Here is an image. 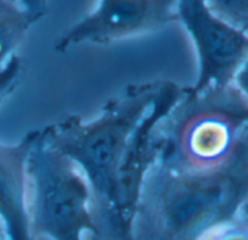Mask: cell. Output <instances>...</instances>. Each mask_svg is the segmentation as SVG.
<instances>
[{"instance_id":"obj_1","label":"cell","mask_w":248,"mask_h":240,"mask_svg":"<svg viewBox=\"0 0 248 240\" xmlns=\"http://www.w3.org/2000/svg\"><path fill=\"white\" fill-rule=\"evenodd\" d=\"M162 81L132 84L111 97L99 114L85 120L69 114L46 126L48 141L69 157L85 174L92 192V209L118 240H133L121 217L120 174L132 137L154 105Z\"/></svg>"},{"instance_id":"obj_2","label":"cell","mask_w":248,"mask_h":240,"mask_svg":"<svg viewBox=\"0 0 248 240\" xmlns=\"http://www.w3.org/2000/svg\"><path fill=\"white\" fill-rule=\"evenodd\" d=\"M167 176L156 192L155 218L168 240H202L233 223L248 195V161L241 154Z\"/></svg>"},{"instance_id":"obj_3","label":"cell","mask_w":248,"mask_h":240,"mask_svg":"<svg viewBox=\"0 0 248 240\" xmlns=\"http://www.w3.org/2000/svg\"><path fill=\"white\" fill-rule=\"evenodd\" d=\"M27 208L34 240H85L86 233L104 239L83 171L51 145L44 128L32 131L27 158Z\"/></svg>"},{"instance_id":"obj_4","label":"cell","mask_w":248,"mask_h":240,"mask_svg":"<svg viewBox=\"0 0 248 240\" xmlns=\"http://www.w3.org/2000/svg\"><path fill=\"white\" fill-rule=\"evenodd\" d=\"M177 21L187 31L197 56L196 84L187 97L222 91L248 56V31L217 17L206 0H177Z\"/></svg>"},{"instance_id":"obj_5","label":"cell","mask_w":248,"mask_h":240,"mask_svg":"<svg viewBox=\"0 0 248 240\" xmlns=\"http://www.w3.org/2000/svg\"><path fill=\"white\" fill-rule=\"evenodd\" d=\"M177 21V0H98L96 8L54 44L66 53L79 44L109 46L155 33Z\"/></svg>"},{"instance_id":"obj_6","label":"cell","mask_w":248,"mask_h":240,"mask_svg":"<svg viewBox=\"0 0 248 240\" xmlns=\"http://www.w3.org/2000/svg\"><path fill=\"white\" fill-rule=\"evenodd\" d=\"M32 141L30 131L19 142L0 141V218L9 240H34L27 208V158Z\"/></svg>"},{"instance_id":"obj_7","label":"cell","mask_w":248,"mask_h":240,"mask_svg":"<svg viewBox=\"0 0 248 240\" xmlns=\"http://www.w3.org/2000/svg\"><path fill=\"white\" fill-rule=\"evenodd\" d=\"M223 116L202 113L191 116L181 125L178 134L180 151L196 167H207L220 163L223 154L231 150L232 128L223 123Z\"/></svg>"},{"instance_id":"obj_8","label":"cell","mask_w":248,"mask_h":240,"mask_svg":"<svg viewBox=\"0 0 248 240\" xmlns=\"http://www.w3.org/2000/svg\"><path fill=\"white\" fill-rule=\"evenodd\" d=\"M38 19L22 0H0V69L15 56Z\"/></svg>"},{"instance_id":"obj_9","label":"cell","mask_w":248,"mask_h":240,"mask_svg":"<svg viewBox=\"0 0 248 240\" xmlns=\"http://www.w3.org/2000/svg\"><path fill=\"white\" fill-rule=\"evenodd\" d=\"M206 2L217 17L248 31V0H206Z\"/></svg>"},{"instance_id":"obj_10","label":"cell","mask_w":248,"mask_h":240,"mask_svg":"<svg viewBox=\"0 0 248 240\" xmlns=\"http://www.w3.org/2000/svg\"><path fill=\"white\" fill-rule=\"evenodd\" d=\"M22 60L15 56L5 68L0 69V105H2L16 89L22 76Z\"/></svg>"},{"instance_id":"obj_11","label":"cell","mask_w":248,"mask_h":240,"mask_svg":"<svg viewBox=\"0 0 248 240\" xmlns=\"http://www.w3.org/2000/svg\"><path fill=\"white\" fill-rule=\"evenodd\" d=\"M232 84L236 88V91L241 94V97L248 103V56L235 72Z\"/></svg>"},{"instance_id":"obj_12","label":"cell","mask_w":248,"mask_h":240,"mask_svg":"<svg viewBox=\"0 0 248 240\" xmlns=\"http://www.w3.org/2000/svg\"><path fill=\"white\" fill-rule=\"evenodd\" d=\"M22 2L38 21L47 14V0H22Z\"/></svg>"},{"instance_id":"obj_13","label":"cell","mask_w":248,"mask_h":240,"mask_svg":"<svg viewBox=\"0 0 248 240\" xmlns=\"http://www.w3.org/2000/svg\"><path fill=\"white\" fill-rule=\"evenodd\" d=\"M6 237H8L6 225H5V221L0 218V239H6Z\"/></svg>"},{"instance_id":"obj_14","label":"cell","mask_w":248,"mask_h":240,"mask_svg":"<svg viewBox=\"0 0 248 240\" xmlns=\"http://www.w3.org/2000/svg\"><path fill=\"white\" fill-rule=\"evenodd\" d=\"M0 240H9V239H8V237H6V239H0Z\"/></svg>"}]
</instances>
